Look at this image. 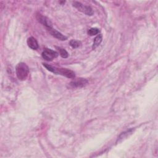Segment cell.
<instances>
[{
  "instance_id": "cell-1",
  "label": "cell",
  "mask_w": 158,
  "mask_h": 158,
  "mask_svg": "<svg viewBox=\"0 0 158 158\" xmlns=\"http://www.w3.org/2000/svg\"><path fill=\"white\" fill-rule=\"evenodd\" d=\"M15 72L17 77L19 80H25L27 79L29 73L28 67L26 64L23 62H20L16 66Z\"/></svg>"
},
{
  "instance_id": "cell-2",
  "label": "cell",
  "mask_w": 158,
  "mask_h": 158,
  "mask_svg": "<svg viewBox=\"0 0 158 158\" xmlns=\"http://www.w3.org/2000/svg\"><path fill=\"white\" fill-rule=\"evenodd\" d=\"M73 6L76 9H77L78 10L84 13L85 14H86L87 15H92L93 14V10L91 7L85 6L80 2L74 1L73 2Z\"/></svg>"
},
{
  "instance_id": "cell-3",
  "label": "cell",
  "mask_w": 158,
  "mask_h": 158,
  "mask_svg": "<svg viewBox=\"0 0 158 158\" xmlns=\"http://www.w3.org/2000/svg\"><path fill=\"white\" fill-rule=\"evenodd\" d=\"M41 55H42V57L44 59L48 60V61H51L52 59H54V58L57 57L58 56L59 54L57 52H56L55 51H53L51 49L46 48L42 52Z\"/></svg>"
},
{
  "instance_id": "cell-4",
  "label": "cell",
  "mask_w": 158,
  "mask_h": 158,
  "mask_svg": "<svg viewBox=\"0 0 158 158\" xmlns=\"http://www.w3.org/2000/svg\"><path fill=\"white\" fill-rule=\"evenodd\" d=\"M53 73L56 74H60L70 78H74L75 77V73L73 71L67 69H58L54 67Z\"/></svg>"
},
{
  "instance_id": "cell-5",
  "label": "cell",
  "mask_w": 158,
  "mask_h": 158,
  "mask_svg": "<svg viewBox=\"0 0 158 158\" xmlns=\"http://www.w3.org/2000/svg\"><path fill=\"white\" fill-rule=\"evenodd\" d=\"M36 18L37 20L40 23H42L44 26H45L47 28V29L52 27V23H51V20L48 17H46L45 16H43V15L38 13L36 15Z\"/></svg>"
},
{
  "instance_id": "cell-6",
  "label": "cell",
  "mask_w": 158,
  "mask_h": 158,
  "mask_svg": "<svg viewBox=\"0 0 158 158\" xmlns=\"http://www.w3.org/2000/svg\"><path fill=\"white\" fill-rule=\"evenodd\" d=\"M88 81L85 78H78L70 83V86L72 88H80L85 86Z\"/></svg>"
},
{
  "instance_id": "cell-7",
  "label": "cell",
  "mask_w": 158,
  "mask_h": 158,
  "mask_svg": "<svg viewBox=\"0 0 158 158\" xmlns=\"http://www.w3.org/2000/svg\"><path fill=\"white\" fill-rule=\"evenodd\" d=\"M48 30V31L49 32V33L54 37H55L56 38L61 40V41H65L67 40V37L64 35H63L61 33H60L59 31H58L57 30H56V29H54L52 27V28H49L47 29Z\"/></svg>"
},
{
  "instance_id": "cell-8",
  "label": "cell",
  "mask_w": 158,
  "mask_h": 158,
  "mask_svg": "<svg viewBox=\"0 0 158 158\" xmlns=\"http://www.w3.org/2000/svg\"><path fill=\"white\" fill-rule=\"evenodd\" d=\"M27 44H28V47L30 48L31 49L36 50L38 48V43L36 40L33 36H31L28 38Z\"/></svg>"
},
{
  "instance_id": "cell-9",
  "label": "cell",
  "mask_w": 158,
  "mask_h": 158,
  "mask_svg": "<svg viewBox=\"0 0 158 158\" xmlns=\"http://www.w3.org/2000/svg\"><path fill=\"white\" fill-rule=\"evenodd\" d=\"M102 35H98L94 40L93 41V44L92 46V48L93 49H95L97 47H98L99 46V44H101V41H102Z\"/></svg>"
},
{
  "instance_id": "cell-10",
  "label": "cell",
  "mask_w": 158,
  "mask_h": 158,
  "mask_svg": "<svg viewBox=\"0 0 158 158\" xmlns=\"http://www.w3.org/2000/svg\"><path fill=\"white\" fill-rule=\"evenodd\" d=\"M56 48L58 49V51L59 52V54H60V55L62 57L67 58L69 56V54H68V52H67L66 50H65L64 49H63L62 48H59V47H57V46Z\"/></svg>"
},
{
  "instance_id": "cell-11",
  "label": "cell",
  "mask_w": 158,
  "mask_h": 158,
  "mask_svg": "<svg viewBox=\"0 0 158 158\" xmlns=\"http://www.w3.org/2000/svg\"><path fill=\"white\" fill-rule=\"evenodd\" d=\"M69 44L70 45L71 47H72L73 48H77L79 46H80L81 45V42L80 41L78 40H72L70 41Z\"/></svg>"
},
{
  "instance_id": "cell-12",
  "label": "cell",
  "mask_w": 158,
  "mask_h": 158,
  "mask_svg": "<svg viewBox=\"0 0 158 158\" xmlns=\"http://www.w3.org/2000/svg\"><path fill=\"white\" fill-rule=\"evenodd\" d=\"M99 30L97 28H91L88 30V34L90 36H94L99 33Z\"/></svg>"
},
{
  "instance_id": "cell-13",
  "label": "cell",
  "mask_w": 158,
  "mask_h": 158,
  "mask_svg": "<svg viewBox=\"0 0 158 158\" xmlns=\"http://www.w3.org/2000/svg\"><path fill=\"white\" fill-rule=\"evenodd\" d=\"M132 131H133V130L131 129V130H127V131H125L123 133H122L120 134V135L119 136V137H118V141L121 139H123V138H126L129 134H131L132 133Z\"/></svg>"
}]
</instances>
